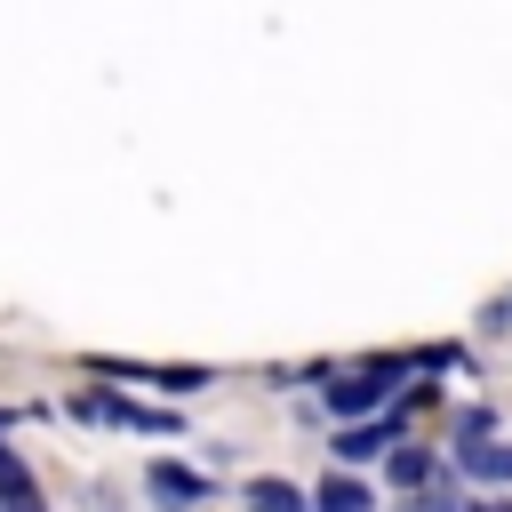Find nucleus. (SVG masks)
I'll use <instances>...</instances> for the list:
<instances>
[{"label":"nucleus","mask_w":512,"mask_h":512,"mask_svg":"<svg viewBox=\"0 0 512 512\" xmlns=\"http://www.w3.org/2000/svg\"><path fill=\"white\" fill-rule=\"evenodd\" d=\"M0 512H40V504H32V496H8V504H0Z\"/></svg>","instance_id":"obj_12"},{"label":"nucleus","mask_w":512,"mask_h":512,"mask_svg":"<svg viewBox=\"0 0 512 512\" xmlns=\"http://www.w3.org/2000/svg\"><path fill=\"white\" fill-rule=\"evenodd\" d=\"M384 480H392L400 496H424V488H440V480H456V464H448L440 448H416V440H400V448L384 456Z\"/></svg>","instance_id":"obj_3"},{"label":"nucleus","mask_w":512,"mask_h":512,"mask_svg":"<svg viewBox=\"0 0 512 512\" xmlns=\"http://www.w3.org/2000/svg\"><path fill=\"white\" fill-rule=\"evenodd\" d=\"M0 496H32V472H24L8 448H0Z\"/></svg>","instance_id":"obj_11"},{"label":"nucleus","mask_w":512,"mask_h":512,"mask_svg":"<svg viewBox=\"0 0 512 512\" xmlns=\"http://www.w3.org/2000/svg\"><path fill=\"white\" fill-rule=\"evenodd\" d=\"M400 512H480L456 480H440V488H424V496H400Z\"/></svg>","instance_id":"obj_10"},{"label":"nucleus","mask_w":512,"mask_h":512,"mask_svg":"<svg viewBox=\"0 0 512 512\" xmlns=\"http://www.w3.org/2000/svg\"><path fill=\"white\" fill-rule=\"evenodd\" d=\"M312 512H376V488H368L360 472H344V464H336V472L312 488Z\"/></svg>","instance_id":"obj_6"},{"label":"nucleus","mask_w":512,"mask_h":512,"mask_svg":"<svg viewBox=\"0 0 512 512\" xmlns=\"http://www.w3.org/2000/svg\"><path fill=\"white\" fill-rule=\"evenodd\" d=\"M480 440H496V408H488V400H472V408H456V432H448V456H464V448H480Z\"/></svg>","instance_id":"obj_9"},{"label":"nucleus","mask_w":512,"mask_h":512,"mask_svg":"<svg viewBox=\"0 0 512 512\" xmlns=\"http://www.w3.org/2000/svg\"><path fill=\"white\" fill-rule=\"evenodd\" d=\"M456 464V480H512V440H480V448H464V456H448Z\"/></svg>","instance_id":"obj_7"},{"label":"nucleus","mask_w":512,"mask_h":512,"mask_svg":"<svg viewBox=\"0 0 512 512\" xmlns=\"http://www.w3.org/2000/svg\"><path fill=\"white\" fill-rule=\"evenodd\" d=\"M480 512H512V496H496V504H480Z\"/></svg>","instance_id":"obj_13"},{"label":"nucleus","mask_w":512,"mask_h":512,"mask_svg":"<svg viewBox=\"0 0 512 512\" xmlns=\"http://www.w3.org/2000/svg\"><path fill=\"white\" fill-rule=\"evenodd\" d=\"M400 376H424V368H416V352H376V360H360V368H336V376L320 384V408H328L336 424L384 416V400H392V384H400Z\"/></svg>","instance_id":"obj_1"},{"label":"nucleus","mask_w":512,"mask_h":512,"mask_svg":"<svg viewBox=\"0 0 512 512\" xmlns=\"http://www.w3.org/2000/svg\"><path fill=\"white\" fill-rule=\"evenodd\" d=\"M96 376H128V384H160V392H200V384H216L208 368H144V360H88Z\"/></svg>","instance_id":"obj_5"},{"label":"nucleus","mask_w":512,"mask_h":512,"mask_svg":"<svg viewBox=\"0 0 512 512\" xmlns=\"http://www.w3.org/2000/svg\"><path fill=\"white\" fill-rule=\"evenodd\" d=\"M144 488H152V504H160V512H200V504H208V472H192V464H168V456L144 472Z\"/></svg>","instance_id":"obj_4"},{"label":"nucleus","mask_w":512,"mask_h":512,"mask_svg":"<svg viewBox=\"0 0 512 512\" xmlns=\"http://www.w3.org/2000/svg\"><path fill=\"white\" fill-rule=\"evenodd\" d=\"M400 440H408V416H400V408H384V416H360V424H336V464H344V472H360V464L392 456Z\"/></svg>","instance_id":"obj_2"},{"label":"nucleus","mask_w":512,"mask_h":512,"mask_svg":"<svg viewBox=\"0 0 512 512\" xmlns=\"http://www.w3.org/2000/svg\"><path fill=\"white\" fill-rule=\"evenodd\" d=\"M240 504H248V512H312V488H296V480H272V472H264V480H248V488H240Z\"/></svg>","instance_id":"obj_8"}]
</instances>
